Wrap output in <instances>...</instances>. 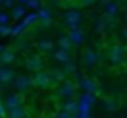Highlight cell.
<instances>
[{
  "label": "cell",
  "instance_id": "2",
  "mask_svg": "<svg viewBox=\"0 0 127 118\" xmlns=\"http://www.w3.org/2000/svg\"><path fill=\"white\" fill-rule=\"evenodd\" d=\"M103 61V56L97 52V50H94L92 47H85L84 50H82V57H80V63H82V66L84 68H96L99 63Z\"/></svg>",
  "mask_w": 127,
  "mask_h": 118
},
{
  "label": "cell",
  "instance_id": "3",
  "mask_svg": "<svg viewBox=\"0 0 127 118\" xmlns=\"http://www.w3.org/2000/svg\"><path fill=\"white\" fill-rule=\"evenodd\" d=\"M33 87H35V85H33L32 75H16L14 80H12V89H14L16 92L23 94V95L28 94Z\"/></svg>",
  "mask_w": 127,
  "mask_h": 118
},
{
  "label": "cell",
  "instance_id": "16",
  "mask_svg": "<svg viewBox=\"0 0 127 118\" xmlns=\"http://www.w3.org/2000/svg\"><path fill=\"white\" fill-rule=\"evenodd\" d=\"M14 61H16V52L12 50H5L0 56V64H12Z\"/></svg>",
  "mask_w": 127,
  "mask_h": 118
},
{
  "label": "cell",
  "instance_id": "9",
  "mask_svg": "<svg viewBox=\"0 0 127 118\" xmlns=\"http://www.w3.org/2000/svg\"><path fill=\"white\" fill-rule=\"evenodd\" d=\"M68 37L71 38V42H73L75 47H80V45L84 44V40H85V33H84L78 26L70 28V30H68Z\"/></svg>",
  "mask_w": 127,
  "mask_h": 118
},
{
  "label": "cell",
  "instance_id": "7",
  "mask_svg": "<svg viewBox=\"0 0 127 118\" xmlns=\"http://www.w3.org/2000/svg\"><path fill=\"white\" fill-rule=\"evenodd\" d=\"M25 66H26V70L32 71V73L40 71V70L44 68V59H42L40 56H28V57L25 59Z\"/></svg>",
  "mask_w": 127,
  "mask_h": 118
},
{
  "label": "cell",
  "instance_id": "5",
  "mask_svg": "<svg viewBox=\"0 0 127 118\" xmlns=\"http://www.w3.org/2000/svg\"><path fill=\"white\" fill-rule=\"evenodd\" d=\"M77 94H78V87H77V83H73V82H70V80H63V82H59L58 87H56V95L61 97V99L77 97Z\"/></svg>",
  "mask_w": 127,
  "mask_h": 118
},
{
  "label": "cell",
  "instance_id": "6",
  "mask_svg": "<svg viewBox=\"0 0 127 118\" xmlns=\"http://www.w3.org/2000/svg\"><path fill=\"white\" fill-rule=\"evenodd\" d=\"M19 106H25L23 94H19V92L14 90V92H11V94L5 95V99H4V108H5V111L14 109V108H19Z\"/></svg>",
  "mask_w": 127,
  "mask_h": 118
},
{
  "label": "cell",
  "instance_id": "14",
  "mask_svg": "<svg viewBox=\"0 0 127 118\" xmlns=\"http://www.w3.org/2000/svg\"><path fill=\"white\" fill-rule=\"evenodd\" d=\"M58 47L59 49H64V50H71L75 45H73V42H71V38L68 35H63V37L58 38Z\"/></svg>",
  "mask_w": 127,
  "mask_h": 118
},
{
  "label": "cell",
  "instance_id": "10",
  "mask_svg": "<svg viewBox=\"0 0 127 118\" xmlns=\"http://www.w3.org/2000/svg\"><path fill=\"white\" fill-rule=\"evenodd\" d=\"M16 73L9 64H2L0 66V83H12Z\"/></svg>",
  "mask_w": 127,
  "mask_h": 118
},
{
  "label": "cell",
  "instance_id": "11",
  "mask_svg": "<svg viewBox=\"0 0 127 118\" xmlns=\"http://www.w3.org/2000/svg\"><path fill=\"white\" fill-rule=\"evenodd\" d=\"M80 12L77 11V9H71V11H68V12H64V24L68 26V28H73V26H78V23H80Z\"/></svg>",
  "mask_w": 127,
  "mask_h": 118
},
{
  "label": "cell",
  "instance_id": "15",
  "mask_svg": "<svg viewBox=\"0 0 127 118\" xmlns=\"http://www.w3.org/2000/svg\"><path fill=\"white\" fill-rule=\"evenodd\" d=\"M51 75H52V78H54V83L58 85L59 82H63V80H66V73H64V70L63 68H56V70H51Z\"/></svg>",
  "mask_w": 127,
  "mask_h": 118
},
{
  "label": "cell",
  "instance_id": "18",
  "mask_svg": "<svg viewBox=\"0 0 127 118\" xmlns=\"http://www.w3.org/2000/svg\"><path fill=\"white\" fill-rule=\"evenodd\" d=\"M96 2V0H78V5H82V7H89V5H92Z\"/></svg>",
  "mask_w": 127,
  "mask_h": 118
},
{
  "label": "cell",
  "instance_id": "19",
  "mask_svg": "<svg viewBox=\"0 0 127 118\" xmlns=\"http://www.w3.org/2000/svg\"><path fill=\"white\" fill-rule=\"evenodd\" d=\"M54 118H73V115H70V113H66V111H59Z\"/></svg>",
  "mask_w": 127,
  "mask_h": 118
},
{
  "label": "cell",
  "instance_id": "17",
  "mask_svg": "<svg viewBox=\"0 0 127 118\" xmlns=\"http://www.w3.org/2000/svg\"><path fill=\"white\" fill-rule=\"evenodd\" d=\"M63 70H64V73H66V75H71V73L75 71V64H73L71 61H68V63H64V64H63Z\"/></svg>",
  "mask_w": 127,
  "mask_h": 118
},
{
  "label": "cell",
  "instance_id": "23",
  "mask_svg": "<svg viewBox=\"0 0 127 118\" xmlns=\"http://www.w3.org/2000/svg\"><path fill=\"white\" fill-rule=\"evenodd\" d=\"M125 64H127V61H125Z\"/></svg>",
  "mask_w": 127,
  "mask_h": 118
},
{
  "label": "cell",
  "instance_id": "1",
  "mask_svg": "<svg viewBox=\"0 0 127 118\" xmlns=\"http://www.w3.org/2000/svg\"><path fill=\"white\" fill-rule=\"evenodd\" d=\"M104 57L108 59V63L111 66H120L127 61V47L122 45V44H113V45L108 47Z\"/></svg>",
  "mask_w": 127,
  "mask_h": 118
},
{
  "label": "cell",
  "instance_id": "22",
  "mask_svg": "<svg viewBox=\"0 0 127 118\" xmlns=\"http://www.w3.org/2000/svg\"><path fill=\"white\" fill-rule=\"evenodd\" d=\"M124 19H125V21H127V7H125V9H124Z\"/></svg>",
  "mask_w": 127,
  "mask_h": 118
},
{
  "label": "cell",
  "instance_id": "13",
  "mask_svg": "<svg viewBox=\"0 0 127 118\" xmlns=\"http://www.w3.org/2000/svg\"><path fill=\"white\" fill-rule=\"evenodd\" d=\"M54 59H56L58 63H61V64H64V63L71 61L70 50H64V49H59V47H58V50H54Z\"/></svg>",
  "mask_w": 127,
  "mask_h": 118
},
{
  "label": "cell",
  "instance_id": "8",
  "mask_svg": "<svg viewBox=\"0 0 127 118\" xmlns=\"http://www.w3.org/2000/svg\"><path fill=\"white\" fill-rule=\"evenodd\" d=\"M59 109H61V111H66V113H70V115H75V113L78 111V102H77L75 97L61 99V102H59Z\"/></svg>",
  "mask_w": 127,
  "mask_h": 118
},
{
  "label": "cell",
  "instance_id": "4",
  "mask_svg": "<svg viewBox=\"0 0 127 118\" xmlns=\"http://www.w3.org/2000/svg\"><path fill=\"white\" fill-rule=\"evenodd\" d=\"M32 78H33V85H35L37 89H42V90H45V89L56 85V83H54V78H52V75H51V71H44V70L35 71V73H32Z\"/></svg>",
  "mask_w": 127,
  "mask_h": 118
},
{
  "label": "cell",
  "instance_id": "12",
  "mask_svg": "<svg viewBox=\"0 0 127 118\" xmlns=\"http://www.w3.org/2000/svg\"><path fill=\"white\" fill-rule=\"evenodd\" d=\"M37 47H38V50H40V52L49 54V52H52V50H54L56 44H54V40H51V38H40V40L37 42Z\"/></svg>",
  "mask_w": 127,
  "mask_h": 118
},
{
  "label": "cell",
  "instance_id": "20",
  "mask_svg": "<svg viewBox=\"0 0 127 118\" xmlns=\"http://www.w3.org/2000/svg\"><path fill=\"white\" fill-rule=\"evenodd\" d=\"M120 37L127 42V28H122V30H120Z\"/></svg>",
  "mask_w": 127,
  "mask_h": 118
},
{
  "label": "cell",
  "instance_id": "21",
  "mask_svg": "<svg viewBox=\"0 0 127 118\" xmlns=\"http://www.w3.org/2000/svg\"><path fill=\"white\" fill-rule=\"evenodd\" d=\"M51 2H54V4H63V2H66V0H51Z\"/></svg>",
  "mask_w": 127,
  "mask_h": 118
}]
</instances>
